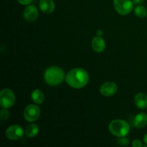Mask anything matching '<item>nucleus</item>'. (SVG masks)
<instances>
[{"instance_id":"f257e3e1","label":"nucleus","mask_w":147,"mask_h":147,"mask_svg":"<svg viewBox=\"0 0 147 147\" xmlns=\"http://www.w3.org/2000/svg\"><path fill=\"white\" fill-rule=\"evenodd\" d=\"M65 81L71 88L76 89L82 88L88 83L89 75L84 69L74 68L66 75Z\"/></svg>"},{"instance_id":"f03ea898","label":"nucleus","mask_w":147,"mask_h":147,"mask_svg":"<svg viewBox=\"0 0 147 147\" xmlns=\"http://www.w3.org/2000/svg\"><path fill=\"white\" fill-rule=\"evenodd\" d=\"M45 81L51 86H56L61 84L65 79V72L57 66H52L48 67L44 73Z\"/></svg>"},{"instance_id":"7ed1b4c3","label":"nucleus","mask_w":147,"mask_h":147,"mask_svg":"<svg viewBox=\"0 0 147 147\" xmlns=\"http://www.w3.org/2000/svg\"><path fill=\"white\" fill-rule=\"evenodd\" d=\"M111 133L117 137H123L129 134L130 131V125L124 120L116 119L112 121L109 126Z\"/></svg>"},{"instance_id":"20e7f679","label":"nucleus","mask_w":147,"mask_h":147,"mask_svg":"<svg viewBox=\"0 0 147 147\" xmlns=\"http://www.w3.org/2000/svg\"><path fill=\"white\" fill-rule=\"evenodd\" d=\"M15 96L11 90L4 88L0 93V106L2 109H9L14 106L15 103Z\"/></svg>"},{"instance_id":"39448f33","label":"nucleus","mask_w":147,"mask_h":147,"mask_svg":"<svg viewBox=\"0 0 147 147\" xmlns=\"http://www.w3.org/2000/svg\"><path fill=\"white\" fill-rule=\"evenodd\" d=\"M113 6L119 14L124 16L131 12L134 3L131 0H113Z\"/></svg>"},{"instance_id":"423d86ee","label":"nucleus","mask_w":147,"mask_h":147,"mask_svg":"<svg viewBox=\"0 0 147 147\" xmlns=\"http://www.w3.org/2000/svg\"><path fill=\"white\" fill-rule=\"evenodd\" d=\"M40 113L41 110L39 106L34 104H30L24 109L23 115L26 121L29 122H33L39 119Z\"/></svg>"},{"instance_id":"0eeeda50","label":"nucleus","mask_w":147,"mask_h":147,"mask_svg":"<svg viewBox=\"0 0 147 147\" xmlns=\"http://www.w3.org/2000/svg\"><path fill=\"white\" fill-rule=\"evenodd\" d=\"M5 135L10 140L17 141L23 137L24 130L19 125H11L7 129Z\"/></svg>"},{"instance_id":"6e6552de","label":"nucleus","mask_w":147,"mask_h":147,"mask_svg":"<svg viewBox=\"0 0 147 147\" xmlns=\"http://www.w3.org/2000/svg\"><path fill=\"white\" fill-rule=\"evenodd\" d=\"M118 90V86L114 82H106L101 85L100 88V93L103 96L109 97L116 94Z\"/></svg>"},{"instance_id":"1a4fd4ad","label":"nucleus","mask_w":147,"mask_h":147,"mask_svg":"<svg viewBox=\"0 0 147 147\" xmlns=\"http://www.w3.org/2000/svg\"><path fill=\"white\" fill-rule=\"evenodd\" d=\"M39 15L38 9L34 5H29L24 9L23 16L27 22H32L37 19Z\"/></svg>"},{"instance_id":"9d476101","label":"nucleus","mask_w":147,"mask_h":147,"mask_svg":"<svg viewBox=\"0 0 147 147\" xmlns=\"http://www.w3.org/2000/svg\"><path fill=\"white\" fill-rule=\"evenodd\" d=\"M91 46L93 50L96 53H102L106 47L105 40L101 37V36H96L93 37L91 42Z\"/></svg>"},{"instance_id":"9b49d317","label":"nucleus","mask_w":147,"mask_h":147,"mask_svg":"<svg viewBox=\"0 0 147 147\" xmlns=\"http://www.w3.org/2000/svg\"><path fill=\"white\" fill-rule=\"evenodd\" d=\"M40 8L45 14H51L55 10V3L53 0H40Z\"/></svg>"},{"instance_id":"f8f14e48","label":"nucleus","mask_w":147,"mask_h":147,"mask_svg":"<svg viewBox=\"0 0 147 147\" xmlns=\"http://www.w3.org/2000/svg\"><path fill=\"white\" fill-rule=\"evenodd\" d=\"M134 103L139 109H147V96L143 93H137L134 97Z\"/></svg>"},{"instance_id":"ddd939ff","label":"nucleus","mask_w":147,"mask_h":147,"mask_svg":"<svg viewBox=\"0 0 147 147\" xmlns=\"http://www.w3.org/2000/svg\"><path fill=\"white\" fill-rule=\"evenodd\" d=\"M134 124L136 128L142 129L147 125V115L144 113H139L134 119Z\"/></svg>"},{"instance_id":"4468645a","label":"nucleus","mask_w":147,"mask_h":147,"mask_svg":"<svg viewBox=\"0 0 147 147\" xmlns=\"http://www.w3.org/2000/svg\"><path fill=\"white\" fill-rule=\"evenodd\" d=\"M39 133V127L37 124H30L25 129V134L28 138L35 137Z\"/></svg>"},{"instance_id":"2eb2a0df","label":"nucleus","mask_w":147,"mask_h":147,"mask_svg":"<svg viewBox=\"0 0 147 147\" xmlns=\"http://www.w3.org/2000/svg\"><path fill=\"white\" fill-rule=\"evenodd\" d=\"M32 100L35 103L37 104H41L43 103L45 100V96L44 93H42V91H41L40 90H34V91L32 93Z\"/></svg>"},{"instance_id":"dca6fc26","label":"nucleus","mask_w":147,"mask_h":147,"mask_svg":"<svg viewBox=\"0 0 147 147\" xmlns=\"http://www.w3.org/2000/svg\"><path fill=\"white\" fill-rule=\"evenodd\" d=\"M135 14L140 18H144L147 16V9L144 6L138 5L134 9Z\"/></svg>"},{"instance_id":"f3484780","label":"nucleus","mask_w":147,"mask_h":147,"mask_svg":"<svg viewBox=\"0 0 147 147\" xmlns=\"http://www.w3.org/2000/svg\"><path fill=\"white\" fill-rule=\"evenodd\" d=\"M0 115H1V121H5L9 117V112L6 109H2L1 110Z\"/></svg>"},{"instance_id":"a211bd4d","label":"nucleus","mask_w":147,"mask_h":147,"mask_svg":"<svg viewBox=\"0 0 147 147\" xmlns=\"http://www.w3.org/2000/svg\"><path fill=\"white\" fill-rule=\"evenodd\" d=\"M119 143L123 146H127L129 144V139L126 136H123V137H121V139L119 140Z\"/></svg>"},{"instance_id":"6ab92c4d","label":"nucleus","mask_w":147,"mask_h":147,"mask_svg":"<svg viewBox=\"0 0 147 147\" xmlns=\"http://www.w3.org/2000/svg\"><path fill=\"white\" fill-rule=\"evenodd\" d=\"M132 146L134 147H141L142 146V143L139 139H135L132 142Z\"/></svg>"},{"instance_id":"aec40b11","label":"nucleus","mask_w":147,"mask_h":147,"mask_svg":"<svg viewBox=\"0 0 147 147\" xmlns=\"http://www.w3.org/2000/svg\"><path fill=\"white\" fill-rule=\"evenodd\" d=\"M17 1L20 4H22V5H29L30 4H31L32 0H17Z\"/></svg>"},{"instance_id":"412c9836","label":"nucleus","mask_w":147,"mask_h":147,"mask_svg":"<svg viewBox=\"0 0 147 147\" xmlns=\"http://www.w3.org/2000/svg\"><path fill=\"white\" fill-rule=\"evenodd\" d=\"M145 0H132L134 4H136V6L138 5H142L144 2Z\"/></svg>"},{"instance_id":"4be33fe9","label":"nucleus","mask_w":147,"mask_h":147,"mask_svg":"<svg viewBox=\"0 0 147 147\" xmlns=\"http://www.w3.org/2000/svg\"><path fill=\"white\" fill-rule=\"evenodd\" d=\"M103 34V32L102 30H98L97 31V35L98 36H102Z\"/></svg>"},{"instance_id":"5701e85b","label":"nucleus","mask_w":147,"mask_h":147,"mask_svg":"<svg viewBox=\"0 0 147 147\" xmlns=\"http://www.w3.org/2000/svg\"><path fill=\"white\" fill-rule=\"evenodd\" d=\"M144 142L147 145V134H146L145 136H144Z\"/></svg>"}]
</instances>
